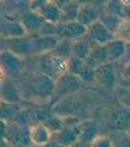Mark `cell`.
<instances>
[{"instance_id": "1", "label": "cell", "mask_w": 130, "mask_h": 147, "mask_svg": "<svg viewBox=\"0 0 130 147\" xmlns=\"http://www.w3.org/2000/svg\"><path fill=\"white\" fill-rule=\"evenodd\" d=\"M40 73L52 78L55 82L68 73V60L53 52L40 55Z\"/></svg>"}, {"instance_id": "14", "label": "cell", "mask_w": 130, "mask_h": 147, "mask_svg": "<svg viewBox=\"0 0 130 147\" xmlns=\"http://www.w3.org/2000/svg\"><path fill=\"white\" fill-rule=\"evenodd\" d=\"M36 13H38L46 23L58 25L61 22L62 11L58 5V1H43Z\"/></svg>"}, {"instance_id": "31", "label": "cell", "mask_w": 130, "mask_h": 147, "mask_svg": "<svg viewBox=\"0 0 130 147\" xmlns=\"http://www.w3.org/2000/svg\"><path fill=\"white\" fill-rule=\"evenodd\" d=\"M117 87L125 88V90H130V78H125V77H121L120 76Z\"/></svg>"}, {"instance_id": "10", "label": "cell", "mask_w": 130, "mask_h": 147, "mask_svg": "<svg viewBox=\"0 0 130 147\" xmlns=\"http://www.w3.org/2000/svg\"><path fill=\"white\" fill-rule=\"evenodd\" d=\"M60 38L57 35H42L32 36V55H43L53 52L60 43Z\"/></svg>"}, {"instance_id": "30", "label": "cell", "mask_w": 130, "mask_h": 147, "mask_svg": "<svg viewBox=\"0 0 130 147\" xmlns=\"http://www.w3.org/2000/svg\"><path fill=\"white\" fill-rule=\"evenodd\" d=\"M90 147H114L113 142L108 136H98L91 143Z\"/></svg>"}, {"instance_id": "37", "label": "cell", "mask_w": 130, "mask_h": 147, "mask_svg": "<svg viewBox=\"0 0 130 147\" xmlns=\"http://www.w3.org/2000/svg\"><path fill=\"white\" fill-rule=\"evenodd\" d=\"M0 147H11L9 144H7V143H1L0 144Z\"/></svg>"}, {"instance_id": "12", "label": "cell", "mask_w": 130, "mask_h": 147, "mask_svg": "<svg viewBox=\"0 0 130 147\" xmlns=\"http://www.w3.org/2000/svg\"><path fill=\"white\" fill-rule=\"evenodd\" d=\"M6 50L15 53L20 58L32 55V36H24L6 40Z\"/></svg>"}, {"instance_id": "24", "label": "cell", "mask_w": 130, "mask_h": 147, "mask_svg": "<svg viewBox=\"0 0 130 147\" xmlns=\"http://www.w3.org/2000/svg\"><path fill=\"white\" fill-rule=\"evenodd\" d=\"M0 97L2 102L11 103V104H18L22 100L20 94L11 83H5L0 87Z\"/></svg>"}, {"instance_id": "22", "label": "cell", "mask_w": 130, "mask_h": 147, "mask_svg": "<svg viewBox=\"0 0 130 147\" xmlns=\"http://www.w3.org/2000/svg\"><path fill=\"white\" fill-rule=\"evenodd\" d=\"M111 127L114 130L127 132L130 127V109L126 108L123 110L118 111L112 118Z\"/></svg>"}, {"instance_id": "7", "label": "cell", "mask_w": 130, "mask_h": 147, "mask_svg": "<svg viewBox=\"0 0 130 147\" xmlns=\"http://www.w3.org/2000/svg\"><path fill=\"white\" fill-rule=\"evenodd\" d=\"M104 11H105V5L97 6V5H94V2H82L77 22H79L80 24L87 27L91 24L100 20Z\"/></svg>"}, {"instance_id": "41", "label": "cell", "mask_w": 130, "mask_h": 147, "mask_svg": "<svg viewBox=\"0 0 130 147\" xmlns=\"http://www.w3.org/2000/svg\"><path fill=\"white\" fill-rule=\"evenodd\" d=\"M31 147H36V146H31Z\"/></svg>"}, {"instance_id": "38", "label": "cell", "mask_w": 130, "mask_h": 147, "mask_svg": "<svg viewBox=\"0 0 130 147\" xmlns=\"http://www.w3.org/2000/svg\"><path fill=\"white\" fill-rule=\"evenodd\" d=\"M11 146V145H10ZM11 147H28V146H23V145H17V146H11Z\"/></svg>"}, {"instance_id": "23", "label": "cell", "mask_w": 130, "mask_h": 147, "mask_svg": "<svg viewBox=\"0 0 130 147\" xmlns=\"http://www.w3.org/2000/svg\"><path fill=\"white\" fill-rule=\"evenodd\" d=\"M23 110L18 104H11V103H6V102H0V120L10 123L14 122L18 115V113Z\"/></svg>"}, {"instance_id": "15", "label": "cell", "mask_w": 130, "mask_h": 147, "mask_svg": "<svg viewBox=\"0 0 130 147\" xmlns=\"http://www.w3.org/2000/svg\"><path fill=\"white\" fill-rule=\"evenodd\" d=\"M52 134L43 123H34L30 127V137L32 146L43 147L52 142Z\"/></svg>"}, {"instance_id": "21", "label": "cell", "mask_w": 130, "mask_h": 147, "mask_svg": "<svg viewBox=\"0 0 130 147\" xmlns=\"http://www.w3.org/2000/svg\"><path fill=\"white\" fill-rule=\"evenodd\" d=\"M80 3L82 2H78V1H60V2L58 1V5L60 6L62 11V17L60 23L77 20Z\"/></svg>"}, {"instance_id": "36", "label": "cell", "mask_w": 130, "mask_h": 147, "mask_svg": "<svg viewBox=\"0 0 130 147\" xmlns=\"http://www.w3.org/2000/svg\"><path fill=\"white\" fill-rule=\"evenodd\" d=\"M70 147H90V145H87V144H84V143H80V142H78V143H76L75 145Z\"/></svg>"}, {"instance_id": "4", "label": "cell", "mask_w": 130, "mask_h": 147, "mask_svg": "<svg viewBox=\"0 0 130 147\" xmlns=\"http://www.w3.org/2000/svg\"><path fill=\"white\" fill-rule=\"evenodd\" d=\"M87 27L79 22H65L57 25V36L61 41H76L86 35Z\"/></svg>"}, {"instance_id": "17", "label": "cell", "mask_w": 130, "mask_h": 147, "mask_svg": "<svg viewBox=\"0 0 130 147\" xmlns=\"http://www.w3.org/2000/svg\"><path fill=\"white\" fill-rule=\"evenodd\" d=\"M108 55V60L110 63H117L122 61L127 50V42L121 38L115 37L114 40L110 41L108 44L104 45Z\"/></svg>"}, {"instance_id": "33", "label": "cell", "mask_w": 130, "mask_h": 147, "mask_svg": "<svg viewBox=\"0 0 130 147\" xmlns=\"http://www.w3.org/2000/svg\"><path fill=\"white\" fill-rule=\"evenodd\" d=\"M120 147H130V135H128L127 132H126V134L123 135V137L121 138Z\"/></svg>"}, {"instance_id": "39", "label": "cell", "mask_w": 130, "mask_h": 147, "mask_svg": "<svg viewBox=\"0 0 130 147\" xmlns=\"http://www.w3.org/2000/svg\"><path fill=\"white\" fill-rule=\"evenodd\" d=\"M127 134H128V135H130V127H129V129L127 130Z\"/></svg>"}, {"instance_id": "13", "label": "cell", "mask_w": 130, "mask_h": 147, "mask_svg": "<svg viewBox=\"0 0 130 147\" xmlns=\"http://www.w3.org/2000/svg\"><path fill=\"white\" fill-rule=\"evenodd\" d=\"M20 22H22L27 35H31V36H36L40 33V31L43 28V26L46 24V22L43 19V17L38 13L32 11V10L24 14Z\"/></svg>"}, {"instance_id": "29", "label": "cell", "mask_w": 130, "mask_h": 147, "mask_svg": "<svg viewBox=\"0 0 130 147\" xmlns=\"http://www.w3.org/2000/svg\"><path fill=\"white\" fill-rule=\"evenodd\" d=\"M117 92H118V100H119V102L125 108L130 109V90H125V88L117 87Z\"/></svg>"}, {"instance_id": "40", "label": "cell", "mask_w": 130, "mask_h": 147, "mask_svg": "<svg viewBox=\"0 0 130 147\" xmlns=\"http://www.w3.org/2000/svg\"><path fill=\"white\" fill-rule=\"evenodd\" d=\"M0 87H1V85H0ZM0 102H1V97H0Z\"/></svg>"}, {"instance_id": "20", "label": "cell", "mask_w": 130, "mask_h": 147, "mask_svg": "<svg viewBox=\"0 0 130 147\" xmlns=\"http://www.w3.org/2000/svg\"><path fill=\"white\" fill-rule=\"evenodd\" d=\"M98 135V126L95 121H82L80 123V143L91 145L95 138H97Z\"/></svg>"}, {"instance_id": "27", "label": "cell", "mask_w": 130, "mask_h": 147, "mask_svg": "<svg viewBox=\"0 0 130 147\" xmlns=\"http://www.w3.org/2000/svg\"><path fill=\"white\" fill-rule=\"evenodd\" d=\"M105 11L111 15H115L121 18H125L126 5L123 1H106L105 2Z\"/></svg>"}, {"instance_id": "16", "label": "cell", "mask_w": 130, "mask_h": 147, "mask_svg": "<svg viewBox=\"0 0 130 147\" xmlns=\"http://www.w3.org/2000/svg\"><path fill=\"white\" fill-rule=\"evenodd\" d=\"M80 137V125L76 127H65L52 136V140L65 147H70L78 143Z\"/></svg>"}, {"instance_id": "6", "label": "cell", "mask_w": 130, "mask_h": 147, "mask_svg": "<svg viewBox=\"0 0 130 147\" xmlns=\"http://www.w3.org/2000/svg\"><path fill=\"white\" fill-rule=\"evenodd\" d=\"M86 36L96 45H105L117 37L101 20H97L87 26Z\"/></svg>"}, {"instance_id": "18", "label": "cell", "mask_w": 130, "mask_h": 147, "mask_svg": "<svg viewBox=\"0 0 130 147\" xmlns=\"http://www.w3.org/2000/svg\"><path fill=\"white\" fill-rule=\"evenodd\" d=\"M85 63L92 70L97 69L98 67H101L105 63H110L108 60L105 47L104 45H94L91 53L88 55V57L85 60Z\"/></svg>"}, {"instance_id": "2", "label": "cell", "mask_w": 130, "mask_h": 147, "mask_svg": "<svg viewBox=\"0 0 130 147\" xmlns=\"http://www.w3.org/2000/svg\"><path fill=\"white\" fill-rule=\"evenodd\" d=\"M31 90L33 96L37 100H48L56 92V82L42 73L34 75L31 80Z\"/></svg>"}, {"instance_id": "28", "label": "cell", "mask_w": 130, "mask_h": 147, "mask_svg": "<svg viewBox=\"0 0 130 147\" xmlns=\"http://www.w3.org/2000/svg\"><path fill=\"white\" fill-rule=\"evenodd\" d=\"M117 37L123 40L127 43H130V19L125 18L120 31L117 34Z\"/></svg>"}, {"instance_id": "34", "label": "cell", "mask_w": 130, "mask_h": 147, "mask_svg": "<svg viewBox=\"0 0 130 147\" xmlns=\"http://www.w3.org/2000/svg\"><path fill=\"white\" fill-rule=\"evenodd\" d=\"M3 50H6V40L0 36V52Z\"/></svg>"}, {"instance_id": "3", "label": "cell", "mask_w": 130, "mask_h": 147, "mask_svg": "<svg viewBox=\"0 0 130 147\" xmlns=\"http://www.w3.org/2000/svg\"><path fill=\"white\" fill-rule=\"evenodd\" d=\"M6 143L11 146H32L31 137H30V127L19 126L15 122L7 123L6 131Z\"/></svg>"}, {"instance_id": "11", "label": "cell", "mask_w": 130, "mask_h": 147, "mask_svg": "<svg viewBox=\"0 0 130 147\" xmlns=\"http://www.w3.org/2000/svg\"><path fill=\"white\" fill-rule=\"evenodd\" d=\"M27 35L20 20L5 17L0 19V36L5 40L16 38V37Z\"/></svg>"}, {"instance_id": "5", "label": "cell", "mask_w": 130, "mask_h": 147, "mask_svg": "<svg viewBox=\"0 0 130 147\" xmlns=\"http://www.w3.org/2000/svg\"><path fill=\"white\" fill-rule=\"evenodd\" d=\"M115 63H105L94 70V80L105 88H115L120 76L115 71Z\"/></svg>"}, {"instance_id": "8", "label": "cell", "mask_w": 130, "mask_h": 147, "mask_svg": "<svg viewBox=\"0 0 130 147\" xmlns=\"http://www.w3.org/2000/svg\"><path fill=\"white\" fill-rule=\"evenodd\" d=\"M83 85V80L73 74L67 73L56 80V92L55 95L65 96L77 93Z\"/></svg>"}, {"instance_id": "35", "label": "cell", "mask_w": 130, "mask_h": 147, "mask_svg": "<svg viewBox=\"0 0 130 147\" xmlns=\"http://www.w3.org/2000/svg\"><path fill=\"white\" fill-rule=\"evenodd\" d=\"M43 147H65V146H62V145H60V144H58V143H56V142H50L48 145H45V146H43Z\"/></svg>"}, {"instance_id": "32", "label": "cell", "mask_w": 130, "mask_h": 147, "mask_svg": "<svg viewBox=\"0 0 130 147\" xmlns=\"http://www.w3.org/2000/svg\"><path fill=\"white\" fill-rule=\"evenodd\" d=\"M120 76L125 77V78H130V62L122 65V69H121Z\"/></svg>"}, {"instance_id": "26", "label": "cell", "mask_w": 130, "mask_h": 147, "mask_svg": "<svg viewBox=\"0 0 130 147\" xmlns=\"http://www.w3.org/2000/svg\"><path fill=\"white\" fill-rule=\"evenodd\" d=\"M46 128L51 131L52 135H55L57 132L61 131L62 129L65 128V122H63V118L58 115V114H52L51 117H49L45 121L42 122Z\"/></svg>"}, {"instance_id": "9", "label": "cell", "mask_w": 130, "mask_h": 147, "mask_svg": "<svg viewBox=\"0 0 130 147\" xmlns=\"http://www.w3.org/2000/svg\"><path fill=\"white\" fill-rule=\"evenodd\" d=\"M23 58L8 50L0 52V69L5 75H17L23 70Z\"/></svg>"}, {"instance_id": "19", "label": "cell", "mask_w": 130, "mask_h": 147, "mask_svg": "<svg viewBox=\"0 0 130 147\" xmlns=\"http://www.w3.org/2000/svg\"><path fill=\"white\" fill-rule=\"evenodd\" d=\"M94 45H96V44H94L86 35L79 40H76L73 42V57L85 61L88 55L91 53Z\"/></svg>"}, {"instance_id": "25", "label": "cell", "mask_w": 130, "mask_h": 147, "mask_svg": "<svg viewBox=\"0 0 130 147\" xmlns=\"http://www.w3.org/2000/svg\"><path fill=\"white\" fill-rule=\"evenodd\" d=\"M100 20H101V22L111 31L112 33L117 36L118 32L120 31V28H121V26H122V24H123L125 18H121V17H119V16L111 15V14L104 11V13L102 14Z\"/></svg>"}]
</instances>
